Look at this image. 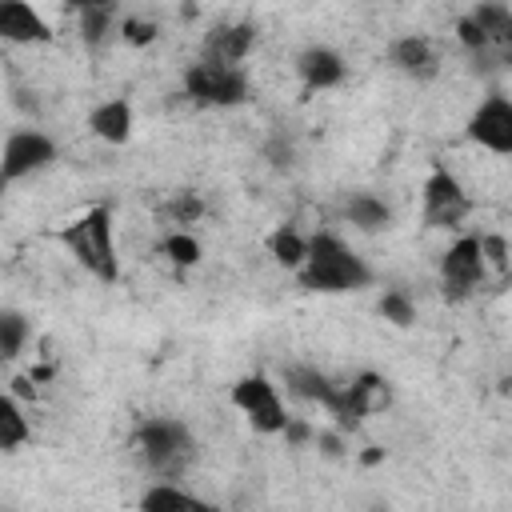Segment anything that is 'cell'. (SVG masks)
I'll return each mask as SVG.
<instances>
[{
  "instance_id": "obj_1",
  "label": "cell",
  "mask_w": 512,
  "mask_h": 512,
  "mask_svg": "<svg viewBox=\"0 0 512 512\" xmlns=\"http://www.w3.org/2000/svg\"><path fill=\"white\" fill-rule=\"evenodd\" d=\"M376 272L372 264L348 244L340 240L336 232L320 228L308 236V260L300 264L296 272V284L304 292H316V296H344V292H364L372 288Z\"/></svg>"
},
{
  "instance_id": "obj_2",
  "label": "cell",
  "mask_w": 512,
  "mask_h": 512,
  "mask_svg": "<svg viewBox=\"0 0 512 512\" xmlns=\"http://www.w3.org/2000/svg\"><path fill=\"white\" fill-rule=\"evenodd\" d=\"M132 452L152 480H184L196 464V436L176 416H148L132 432Z\"/></svg>"
},
{
  "instance_id": "obj_3",
  "label": "cell",
  "mask_w": 512,
  "mask_h": 512,
  "mask_svg": "<svg viewBox=\"0 0 512 512\" xmlns=\"http://www.w3.org/2000/svg\"><path fill=\"white\" fill-rule=\"evenodd\" d=\"M60 244L72 252V260L96 276L100 284H116L120 280V256H116V216L108 204H92L84 208L72 224L60 228Z\"/></svg>"
},
{
  "instance_id": "obj_4",
  "label": "cell",
  "mask_w": 512,
  "mask_h": 512,
  "mask_svg": "<svg viewBox=\"0 0 512 512\" xmlns=\"http://www.w3.org/2000/svg\"><path fill=\"white\" fill-rule=\"evenodd\" d=\"M228 404L260 436H280L288 428V420H292L288 416V404H284V392H280V384L268 372H244V376H236L232 388H228Z\"/></svg>"
},
{
  "instance_id": "obj_5",
  "label": "cell",
  "mask_w": 512,
  "mask_h": 512,
  "mask_svg": "<svg viewBox=\"0 0 512 512\" xmlns=\"http://www.w3.org/2000/svg\"><path fill=\"white\" fill-rule=\"evenodd\" d=\"M180 88L196 108H240L248 100V72L244 64H212V60H192L180 72Z\"/></svg>"
},
{
  "instance_id": "obj_6",
  "label": "cell",
  "mask_w": 512,
  "mask_h": 512,
  "mask_svg": "<svg viewBox=\"0 0 512 512\" xmlns=\"http://www.w3.org/2000/svg\"><path fill=\"white\" fill-rule=\"evenodd\" d=\"M468 216H472V196L464 192L460 176L436 160L420 184V224L436 232H460Z\"/></svg>"
},
{
  "instance_id": "obj_7",
  "label": "cell",
  "mask_w": 512,
  "mask_h": 512,
  "mask_svg": "<svg viewBox=\"0 0 512 512\" xmlns=\"http://www.w3.org/2000/svg\"><path fill=\"white\" fill-rule=\"evenodd\" d=\"M440 296L448 304H464L472 300L484 280L492 276L488 260H484V248H480V236L476 232H460L444 252H440Z\"/></svg>"
},
{
  "instance_id": "obj_8",
  "label": "cell",
  "mask_w": 512,
  "mask_h": 512,
  "mask_svg": "<svg viewBox=\"0 0 512 512\" xmlns=\"http://www.w3.org/2000/svg\"><path fill=\"white\" fill-rule=\"evenodd\" d=\"M388 404H392V380L384 372L364 368L348 384H340L336 400L328 404V416H332V424L340 432H360L364 420L376 416V412H384Z\"/></svg>"
},
{
  "instance_id": "obj_9",
  "label": "cell",
  "mask_w": 512,
  "mask_h": 512,
  "mask_svg": "<svg viewBox=\"0 0 512 512\" xmlns=\"http://www.w3.org/2000/svg\"><path fill=\"white\" fill-rule=\"evenodd\" d=\"M464 136L492 156H512V96L500 88L484 92L464 120Z\"/></svg>"
},
{
  "instance_id": "obj_10",
  "label": "cell",
  "mask_w": 512,
  "mask_h": 512,
  "mask_svg": "<svg viewBox=\"0 0 512 512\" xmlns=\"http://www.w3.org/2000/svg\"><path fill=\"white\" fill-rule=\"evenodd\" d=\"M60 156L56 140L40 128H16L4 140V156H0V180L4 184H20L28 176H40L44 168H52Z\"/></svg>"
},
{
  "instance_id": "obj_11",
  "label": "cell",
  "mask_w": 512,
  "mask_h": 512,
  "mask_svg": "<svg viewBox=\"0 0 512 512\" xmlns=\"http://www.w3.org/2000/svg\"><path fill=\"white\" fill-rule=\"evenodd\" d=\"M292 72H296L300 88L312 96V92L340 88V84L348 80V60H344L332 44H308V48H300V52H296Z\"/></svg>"
},
{
  "instance_id": "obj_12",
  "label": "cell",
  "mask_w": 512,
  "mask_h": 512,
  "mask_svg": "<svg viewBox=\"0 0 512 512\" xmlns=\"http://www.w3.org/2000/svg\"><path fill=\"white\" fill-rule=\"evenodd\" d=\"M260 40V28L252 20H220L204 32L200 56L212 64H244Z\"/></svg>"
},
{
  "instance_id": "obj_13",
  "label": "cell",
  "mask_w": 512,
  "mask_h": 512,
  "mask_svg": "<svg viewBox=\"0 0 512 512\" xmlns=\"http://www.w3.org/2000/svg\"><path fill=\"white\" fill-rule=\"evenodd\" d=\"M388 64H392L400 76L416 80V84H428V80L440 76V52H436V44H432L428 36H420V32L396 36V40L388 44Z\"/></svg>"
},
{
  "instance_id": "obj_14",
  "label": "cell",
  "mask_w": 512,
  "mask_h": 512,
  "mask_svg": "<svg viewBox=\"0 0 512 512\" xmlns=\"http://www.w3.org/2000/svg\"><path fill=\"white\" fill-rule=\"evenodd\" d=\"M0 40L32 48V44H56V32L28 0H0Z\"/></svg>"
},
{
  "instance_id": "obj_15",
  "label": "cell",
  "mask_w": 512,
  "mask_h": 512,
  "mask_svg": "<svg viewBox=\"0 0 512 512\" xmlns=\"http://www.w3.org/2000/svg\"><path fill=\"white\" fill-rule=\"evenodd\" d=\"M132 128H136V112H132V100L128 96H108L100 100L92 112H88V132L112 148L128 144L132 140Z\"/></svg>"
},
{
  "instance_id": "obj_16",
  "label": "cell",
  "mask_w": 512,
  "mask_h": 512,
  "mask_svg": "<svg viewBox=\"0 0 512 512\" xmlns=\"http://www.w3.org/2000/svg\"><path fill=\"white\" fill-rule=\"evenodd\" d=\"M280 384L288 388L292 400H300V404H316V408H324V412H328V404H332L336 392H340V384H336L328 372H320L316 364H284Z\"/></svg>"
},
{
  "instance_id": "obj_17",
  "label": "cell",
  "mask_w": 512,
  "mask_h": 512,
  "mask_svg": "<svg viewBox=\"0 0 512 512\" xmlns=\"http://www.w3.org/2000/svg\"><path fill=\"white\" fill-rule=\"evenodd\" d=\"M144 512H192V508H212L204 496H196L192 488H184L180 480H152L140 500H136Z\"/></svg>"
},
{
  "instance_id": "obj_18",
  "label": "cell",
  "mask_w": 512,
  "mask_h": 512,
  "mask_svg": "<svg viewBox=\"0 0 512 512\" xmlns=\"http://www.w3.org/2000/svg\"><path fill=\"white\" fill-rule=\"evenodd\" d=\"M344 220H348L356 232L376 236V232H388V228H392V208H388V200L376 196V192H352V196L344 200Z\"/></svg>"
},
{
  "instance_id": "obj_19",
  "label": "cell",
  "mask_w": 512,
  "mask_h": 512,
  "mask_svg": "<svg viewBox=\"0 0 512 512\" xmlns=\"http://www.w3.org/2000/svg\"><path fill=\"white\" fill-rule=\"evenodd\" d=\"M264 252L272 256L276 268L300 272V264L308 260V236H304L296 224H276V228L264 236Z\"/></svg>"
},
{
  "instance_id": "obj_20",
  "label": "cell",
  "mask_w": 512,
  "mask_h": 512,
  "mask_svg": "<svg viewBox=\"0 0 512 512\" xmlns=\"http://www.w3.org/2000/svg\"><path fill=\"white\" fill-rule=\"evenodd\" d=\"M32 440V420L16 392L0 396V452H20Z\"/></svg>"
},
{
  "instance_id": "obj_21",
  "label": "cell",
  "mask_w": 512,
  "mask_h": 512,
  "mask_svg": "<svg viewBox=\"0 0 512 512\" xmlns=\"http://www.w3.org/2000/svg\"><path fill=\"white\" fill-rule=\"evenodd\" d=\"M204 212H208L204 192L180 188V192H172L168 200H160V212H156V216H160L164 224H172V228H192V224L204 220Z\"/></svg>"
},
{
  "instance_id": "obj_22",
  "label": "cell",
  "mask_w": 512,
  "mask_h": 512,
  "mask_svg": "<svg viewBox=\"0 0 512 512\" xmlns=\"http://www.w3.org/2000/svg\"><path fill=\"white\" fill-rule=\"evenodd\" d=\"M160 252L176 272H188V268H196L204 260V244L192 236V228H168L160 236Z\"/></svg>"
},
{
  "instance_id": "obj_23",
  "label": "cell",
  "mask_w": 512,
  "mask_h": 512,
  "mask_svg": "<svg viewBox=\"0 0 512 512\" xmlns=\"http://www.w3.org/2000/svg\"><path fill=\"white\" fill-rule=\"evenodd\" d=\"M76 28H80V40H84L88 52L104 48V40H108L112 28H116V4H96V8L76 12Z\"/></svg>"
},
{
  "instance_id": "obj_24",
  "label": "cell",
  "mask_w": 512,
  "mask_h": 512,
  "mask_svg": "<svg viewBox=\"0 0 512 512\" xmlns=\"http://www.w3.org/2000/svg\"><path fill=\"white\" fill-rule=\"evenodd\" d=\"M28 336H32L28 316H24L20 308H0V360H4V364L20 360Z\"/></svg>"
},
{
  "instance_id": "obj_25",
  "label": "cell",
  "mask_w": 512,
  "mask_h": 512,
  "mask_svg": "<svg viewBox=\"0 0 512 512\" xmlns=\"http://www.w3.org/2000/svg\"><path fill=\"white\" fill-rule=\"evenodd\" d=\"M376 316L388 320L392 328H412L416 324V300L404 288H384L376 296Z\"/></svg>"
},
{
  "instance_id": "obj_26",
  "label": "cell",
  "mask_w": 512,
  "mask_h": 512,
  "mask_svg": "<svg viewBox=\"0 0 512 512\" xmlns=\"http://www.w3.org/2000/svg\"><path fill=\"white\" fill-rule=\"evenodd\" d=\"M260 156L272 172H292L296 168V144L288 132H272L264 144H260Z\"/></svg>"
},
{
  "instance_id": "obj_27",
  "label": "cell",
  "mask_w": 512,
  "mask_h": 512,
  "mask_svg": "<svg viewBox=\"0 0 512 512\" xmlns=\"http://www.w3.org/2000/svg\"><path fill=\"white\" fill-rule=\"evenodd\" d=\"M452 32H456V44L468 52V56H480V52H492V44H488V32L472 20V12H464V16H456V24H452Z\"/></svg>"
},
{
  "instance_id": "obj_28",
  "label": "cell",
  "mask_w": 512,
  "mask_h": 512,
  "mask_svg": "<svg viewBox=\"0 0 512 512\" xmlns=\"http://www.w3.org/2000/svg\"><path fill=\"white\" fill-rule=\"evenodd\" d=\"M120 36H124V44H132V48H148V44L160 36V24L148 20V16H124V20H120Z\"/></svg>"
},
{
  "instance_id": "obj_29",
  "label": "cell",
  "mask_w": 512,
  "mask_h": 512,
  "mask_svg": "<svg viewBox=\"0 0 512 512\" xmlns=\"http://www.w3.org/2000/svg\"><path fill=\"white\" fill-rule=\"evenodd\" d=\"M480 248H484V260L492 272H504L508 268V240L496 236V232H480Z\"/></svg>"
},
{
  "instance_id": "obj_30",
  "label": "cell",
  "mask_w": 512,
  "mask_h": 512,
  "mask_svg": "<svg viewBox=\"0 0 512 512\" xmlns=\"http://www.w3.org/2000/svg\"><path fill=\"white\" fill-rule=\"evenodd\" d=\"M344 436H348V432H340V428L332 424L328 432H316V440H312V444H316V448H320L324 456H332V460H340V456H344Z\"/></svg>"
},
{
  "instance_id": "obj_31",
  "label": "cell",
  "mask_w": 512,
  "mask_h": 512,
  "mask_svg": "<svg viewBox=\"0 0 512 512\" xmlns=\"http://www.w3.org/2000/svg\"><path fill=\"white\" fill-rule=\"evenodd\" d=\"M280 436L288 440V448H304L308 440H316V428H308L300 416H292V420H288V428H284Z\"/></svg>"
},
{
  "instance_id": "obj_32",
  "label": "cell",
  "mask_w": 512,
  "mask_h": 512,
  "mask_svg": "<svg viewBox=\"0 0 512 512\" xmlns=\"http://www.w3.org/2000/svg\"><path fill=\"white\" fill-rule=\"evenodd\" d=\"M60 4H64V8L76 16V12H84V8H96V4H116V0H60Z\"/></svg>"
}]
</instances>
